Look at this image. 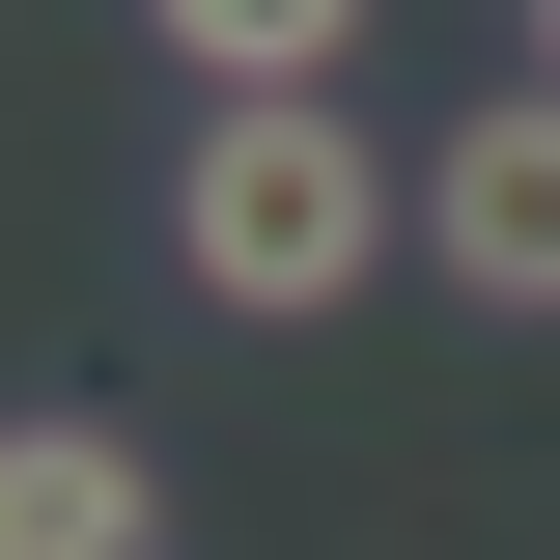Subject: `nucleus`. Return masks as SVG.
Wrapping results in <instances>:
<instances>
[{"label":"nucleus","instance_id":"obj_1","mask_svg":"<svg viewBox=\"0 0 560 560\" xmlns=\"http://www.w3.org/2000/svg\"><path fill=\"white\" fill-rule=\"evenodd\" d=\"M393 253H420V168L337 113V84H253V113H197V140H168V280H197V308H253V337L364 308Z\"/></svg>","mask_w":560,"mask_h":560},{"label":"nucleus","instance_id":"obj_2","mask_svg":"<svg viewBox=\"0 0 560 560\" xmlns=\"http://www.w3.org/2000/svg\"><path fill=\"white\" fill-rule=\"evenodd\" d=\"M420 253H448V308H560V84H477L420 140Z\"/></svg>","mask_w":560,"mask_h":560},{"label":"nucleus","instance_id":"obj_3","mask_svg":"<svg viewBox=\"0 0 560 560\" xmlns=\"http://www.w3.org/2000/svg\"><path fill=\"white\" fill-rule=\"evenodd\" d=\"M0 560H168V477H140L113 420L28 393V420H0Z\"/></svg>","mask_w":560,"mask_h":560},{"label":"nucleus","instance_id":"obj_4","mask_svg":"<svg viewBox=\"0 0 560 560\" xmlns=\"http://www.w3.org/2000/svg\"><path fill=\"white\" fill-rule=\"evenodd\" d=\"M168 57H197V113H253V84H337L364 57V0H140Z\"/></svg>","mask_w":560,"mask_h":560},{"label":"nucleus","instance_id":"obj_5","mask_svg":"<svg viewBox=\"0 0 560 560\" xmlns=\"http://www.w3.org/2000/svg\"><path fill=\"white\" fill-rule=\"evenodd\" d=\"M533 84H560V0H533Z\"/></svg>","mask_w":560,"mask_h":560}]
</instances>
